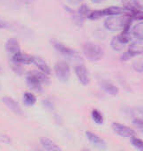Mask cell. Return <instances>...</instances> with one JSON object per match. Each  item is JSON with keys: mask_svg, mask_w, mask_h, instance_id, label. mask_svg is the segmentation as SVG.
Returning a JSON list of instances; mask_svg holds the SVG:
<instances>
[{"mask_svg": "<svg viewBox=\"0 0 143 151\" xmlns=\"http://www.w3.org/2000/svg\"><path fill=\"white\" fill-rule=\"evenodd\" d=\"M126 10L125 8L122 7H119V6H111L109 8L106 9H103V10H97V11H94L92 12L89 13V15L88 16L90 19H101L104 16H114V15H121V14H125L126 13Z\"/></svg>", "mask_w": 143, "mask_h": 151, "instance_id": "6da1fadb", "label": "cell"}, {"mask_svg": "<svg viewBox=\"0 0 143 151\" xmlns=\"http://www.w3.org/2000/svg\"><path fill=\"white\" fill-rule=\"evenodd\" d=\"M83 52L87 58L91 61H98L103 56V49L96 43L86 42L83 44Z\"/></svg>", "mask_w": 143, "mask_h": 151, "instance_id": "7a4b0ae2", "label": "cell"}, {"mask_svg": "<svg viewBox=\"0 0 143 151\" xmlns=\"http://www.w3.org/2000/svg\"><path fill=\"white\" fill-rule=\"evenodd\" d=\"M127 16H124V14L121 15H114V16H109L104 21V27L107 30L116 32L119 30L123 29L125 23L127 19Z\"/></svg>", "mask_w": 143, "mask_h": 151, "instance_id": "3957f363", "label": "cell"}, {"mask_svg": "<svg viewBox=\"0 0 143 151\" xmlns=\"http://www.w3.org/2000/svg\"><path fill=\"white\" fill-rule=\"evenodd\" d=\"M44 73L31 72L27 76V84L28 87L37 92L42 91V86L43 82H48V80L45 78Z\"/></svg>", "mask_w": 143, "mask_h": 151, "instance_id": "277c9868", "label": "cell"}, {"mask_svg": "<svg viewBox=\"0 0 143 151\" xmlns=\"http://www.w3.org/2000/svg\"><path fill=\"white\" fill-rule=\"evenodd\" d=\"M52 46L55 48V50L62 56H64L66 58H70V59H75V60H80V57L79 56L78 52L76 50H74L72 48H69L67 46H65V44L57 42V41H51Z\"/></svg>", "mask_w": 143, "mask_h": 151, "instance_id": "5b68a950", "label": "cell"}, {"mask_svg": "<svg viewBox=\"0 0 143 151\" xmlns=\"http://www.w3.org/2000/svg\"><path fill=\"white\" fill-rule=\"evenodd\" d=\"M55 73H56V75H57V79L60 81H62V82L67 81L69 77H70L69 65L66 62H64V61L57 62L55 65Z\"/></svg>", "mask_w": 143, "mask_h": 151, "instance_id": "8992f818", "label": "cell"}, {"mask_svg": "<svg viewBox=\"0 0 143 151\" xmlns=\"http://www.w3.org/2000/svg\"><path fill=\"white\" fill-rule=\"evenodd\" d=\"M142 42H134L130 45L128 50L126 52H125L122 57H121V60L122 61H128L130 60L132 58L137 56V55H140L142 53Z\"/></svg>", "mask_w": 143, "mask_h": 151, "instance_id": "52a82bcc", "label": "cell"}, {"mask_svg": "<svg viewBox=\"0 0 143 151\" xmlns=\"http://www.w3.org/2000/svg\"><path fill=\"white\" fill-rule=\"evenodd\" d=\"M111 127H112L114 132L117 134H119V136H121V137L132 138V137L135 136V132L132 128H130V127H126L125 125L114 122V123H112Z\"/></svg>", "mask_w": 143, "mask_h": 151, "instance_id": "ba28073f", "label": "cell"}, {"mask_svg": "<svg viewBox=\"0 0 143 151\" xmlns=\"http://www.w3.org/2000/svg\"><path fill=\"white\" fill-rule=\"evenodd\" d=\"M86 136H87L88 140L89 141V142L91 144H93V146H95L96 148H98L100 150H105L107 148L106 142L101 137L96 135V134L88 131V132H86Z\"/></svg>", "mask_w": 143, "mask_h": 151, "instance_id": "9c48e42d", "label": "cell"}, {"mask_svg": "<svg viewBox=\"0 0 143 151\" xmlns=\"http://www.w3.org/2000/svg\"><path fill=\"white\" fill-rule=\"evenodd\" d=\"M75 73L82 85H88L89 83V77L87 68L83 65H77L75 66Z\"/></svg>", "mask_w": 143, "mask_h": 151, "instance_id": "30bf717a", "label": "cell"}, {"mask_svg": "<svg viewBox=\"0 0 143 151\" xmlns=\"http://www.w3.org/2000/svg\"><path fill=\"white\" fill-rule=\"evenodd\" d=\"M2 101L4 103V105H6L8 107V109L12 111L13 113H15L16 115H22L23 112H22V110L20 108V106L19 105V104L13 100L12 98L9 97V96H4L2 98Z\"/></svg>", "mask_w": 143, "mask_h": 151, "instance_id": "8fae6325", "label": "cell"}, {"mask_svg": "<svg viewBox=\"0 0 143 151\" xmlns=\"http://www.w3.org/2000/svg\"><path fill=\"white\" fill-rule=\"evenodd\" d=\"M32 63H34L37 68L42 73H44L45 75H50L51 71H50V66L48 65V64L41 58L39 57H33V59H32Z\"/></svg>", "mask_w": 143, "mask_h": 151, "instance_id": "7c38bea8", "label": "cell"}, {"mask_svg": "<svg viewBox=\"0 0 143 151\" xmlns=\"http://www.w3.org/2000/svg\"><path fill=\"white\" fill-rule=\"evenodd\" d=\"M32 59H33V56H29L24 53L19 52L17 54L12 55L11 57V61L20 64V65H29L32 63Z\"/></svg>", "mask_w": 143, "mask_h": 151, "instance_id": "4fadbf2b", "label": "cell"}, {"mask_svg": "<svg viewBox=\"0 0 143 151\" xmlns=\"http://www.w3.org/2000/svg\"><path fill=\"white\" fill-rule=\"evenodd\" d=\"M5 49L11 55H14V54H17V53L20 52V48H19V42L14 37H11V38L8 39V41L5 43Z\"/></svg>", "mask_w": 143, "mask_h": 151, "instance_id": "5bb4252c", "label": "cell"}, {"mask_svg": "<svg viewBox=\"0 0 143 151\" xmlns=\"http://www.w3.org/2000/svg\"><path fill=\"white\" fill-rule=\"evenodd\" d=\"M42 146L44 150L49 151H61V148H59L53 141L49 138H42L40 140Z\"/></svg>", "mask_w": 143, "mask_h": 151, "instance_id": "9a60e30c", "label": "cell"}, {"mask_svg": "<svg viewBox=\"0 0 143 151\" xmlns=\"http://www.w3.org/2000/svg\"><path fill=\"white\" fill-rule=\"evenodd\" d=\"M101 88L105 92L110 94L111 96H116L119 93L118 88L114 84H112V83H111L109 81H103V82H101Z\"/></svg>", "mask_w": 143, "mask_h": 151, "instance_id": "2e32d148", "label": "cell"}, {"mask_svg": "<svg viewBox=\"0 0 143 151\" xmlns=\"http://www.w3.org/2000/svg\"><path fill=\"white\" fill-rule=\"evenodd\" d=\"M131 33L139 41H142L143 38V25L142 22L138 23L131 27Z\"/></svg>", "mask_w": 143, "mask_h": 151, "instance_id": "e0dca14e", "label": "cell"}, {"mask_svg": "<svg viewBox=\"0 0 143 151\" xmlns=\"http://www.w3.org/2000/svg\"><path fill=\"white\" fill-rule=\"evenodd\" d=\"M20 2L19 0H0V4L5 8L11 10H17L20 7Z\"/></svg>", "mask_w": 143, "mask_h": 151, "instance_id": "ac0fdd59", "label": "cell"}, {"mask_svg": "<svg viewBox=\"0 0 143 151\" xmlns=\"http://www.w3.org/2000/svg\"><path fill=\"white\" fill-rule=\"evenodd\" d=\"M111 44V47L113 48V50H116V51H121V50L124 49L125 45H126V44H124V43L121 42V40L119 39V35L114 36V37L112 38Z\"/></svg>", "mask_w": 143, "mask_h": 151, "instance_id": "d6986e66", "label": "cell"}, {"mask_svg": "<svg viewBox=\"0 0 143 151\" xmlns=\"http://www.w3.org/2000/svg\"><path fill=\"white\" fill-rule=\"evenodd\" d=\"M23 101L24 104L27 106H32L35 104L36 102V97L29 92H26L23 96Z\"/></svg>", "mask_w": 143, "mask_h": 151, "instance_id": "ffe728a7", "label": "cell"}, {"mask_svg": "<svg viewBox=\"0 0 143 151\" xmlns=\"http://www.w3.org/2000/svg\"><path fill=\"white\" fill-rule=\"evenodd\" d=\"M92 119L98 125H102L103 123V117L102 113L97 110L92 111Z\"/></svg>", "mask_w": 143, "mask_h": 151, "instance_id": "44dd1931", "label": "cell"}, {"mask_svg": "<svg viewBox=\"0 0 143 151\" xmlns=\"http://www.w3.org/2000/svg\"><path fill=\"white\" fill-rule=\"evenodd\" d=\"M90 13V11H89V8L88 5L86 4H82L80 8H79V11H78V14L80 15V17H81L82 19L85 18V17H88Z\"/></svg>", "mask_w": 143, "mask_h": 151, "instance_id": "7402d4cb", "label": "cell"}, {"mask_svg": "<svg viewBox=\"0 0 143 151\" xmlns=\"http://www.w3.org/2000/svg\"><path fill=\"white\" fill-rule=\"evenodd\" d=\"M131 143L133 144V146H134L135 148H137L138 150H143V142L142 140L138 139V138H135L134 136L132 137L131 139Z\"/></svg>", "mask_w": 143, "mask_h": 151, "instance_id": "603a6c76", "label": "cell"}, {"mask_svg": "<svg viewBox=\"0 0 143 151\" xmlns=\"http://www.w3.org/2000/svg\"><path fill=\"white\" fill-rule=\"evenodd\" d=\"M133 67L134 68V70L138 73H142L143 67H142V60H137L133 64Z\"/></svg>", "mask_w": 143, "mask_h": 151, "instance_id": "cb8c5ba5", "label": "cell"}, {"mask_svg": "<svg viewBox=\"0 0 143 151\" xmlns=\"http://www.w3.org/2000/svg\"><path fill=\"white\" fill-rule=\"evenodd\" d=\"M0 28H2V29H11V28H12V24H10L9 22L0 19Z\"/></svg>", "mask_w": 143, "mask_h": 151, "instance_id": "d4e9b609", "label": "cell"}, {"mask_svg": "<svg viewBox=\"0 0 143 151\" xmlns=\"http://www.w3.org/2000/svg\"><path fill=\"white\" fill-rule=\"evenodd\" d=\"M43 105H44L45 108L48 109V110L52 111V110L54 109V104H53L52 102H50V100H44V101H43Z\"/></svg>", "mask_w": 143, "mask_h": 151, "instance_id": "484cf974", "label": "cell"}, {"mask_svg": "<svg viewBox=\"0 0 143 151\" xmlns=\"http://www.w3.org/2000/svg\"><path fill=\"white\" fill-rule=\"evenodd\" d=\"M133 124L135 125L137 127L141 128V130H142V120L141 119H134L133 121Z\"/></svg>", "mask_w": 143, "mask_h": 151, "instance_id": "4316f807", "label": "cell"}, {"mask_svg": "<svg viewBox=\"0 0 143 151\" xmlns=\"http://www.w3.org/2000/svg\"><path fill=\"white\" fill-rule=\"evenodd\" d=\"M143 0H134V4L136 8L140 9L142 11V7H143Z\"/></svg>", "mask_w": 143, "mask_h": 151, "instance_id": "83f0119b", "label": "cell"}, {"mask_svg": "<svg viewBox=\"0 0 143 151\" xmlns=\"http://www.w3.org/2000/svg\"><path fill=\"white\" fill-rule=\"evenodd\" d=\"M66 1L71 5H78L80 3L82 2V0H66Z\"/></svg>", "mask_w": 143, "mask_h": 151, "instance_id": "f1b7e54d", "label": "cell"}, {"mask_svg": "<svg viewBox=\"0 0 143 151\" xmlns=\"http://www.w3.org/2000/svg\"><path fill=\"white\" fill-rule=\"evenodd\" d=\"M20 3L22 4H32L33 2H34L35 0H19Z\"/></svg>", "mask_w": 143, "mask_h": 151, "instance_id": "f546056e", "label": "cell"}, {"mask_svg": "<svg viewBox=\"0 0 143 151\" xmlns=\"http://www.w3.org/2000/svg\"><path fill=\"white\" fill-rule=\"evenodd\" d=\"M93 3H95V4H102L103 2H104L105 0H91Z\"/></svg>", "mask_w": 143, "mask_h": 151, "instance_id": "4dcf8cb0", "label": "cell"}, {"mask_svg": "<svg viewBox=\"0 0 143 151\" xmlns=\"http://www.w3.org/2000/svg\"><path fill=\"white\" fill-rule=\"evenodd\" d=\"M1 71H2V69H1V67H0V73H1Z\"/></svg>", "mask_w": 143, "mask_h": 151, "instance_id": "1f68e13d", "label": "cell"}, {"mask_svg": "<svg viewBox=\"0 0 143 151\" xmlns=\"http://www.w3.org/2000/svg\"><path fill=\"white\" fill-rule=\"evenodd\" d=\"M125 1H126V2H127V1H129V0H125Z\"/></svg>", "mask_w": 143, "mask_h": 151, "instance_id": "d6a6232c", "label": "cell"}]
</instances>
